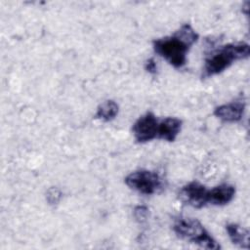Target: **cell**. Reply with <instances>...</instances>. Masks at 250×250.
I'll return each mask as SVG.
<instances>
[{
  "instance_id": "11",
  "label": "cell",
  "mask_w": 250,
  "mask_h": 250,
  "mask_svg": "<svg viewBox=\"0 0 250 250\" xmlns=\"http://www.w3.org/2000/svg\"><path fill=\"white\" fill-rule=\"evenodd\" d=\"M118 109V104L114 101L108 100L99 105L95 117L98 119H102L105 122H108L116 117Z\"/></svg>"
},
{
  "instance_id": "10",
  "label": "cell",
  "mask_w": 250,
  "mask_h": 250,
  "mask_svg": "<svg viewBox=\"0 0 250 250\" xmlns=\"http://www.w3.org/2000/svg\"><path fill=\"white\" fill-rule=\"evenodd\" d=\"M229 237L231 242L240 248L248 249L249 247V231L248 229L238 226L237 224H229L226 226Z\"/></svg>"
},
{
  "instance_id": "12",
  "label": "cell",
  "mask_w": 250,
  "mask_h": 250,
  "mask_svg": "<svg viewBox=\"0 0 250 250\" xmlns=\"http://www.w3.org/2000/svg\"><path fill=\"white\" fill-rule=\"evenodd\" d=\"M62 197V192L57 188H52L47 192V200L50 204H56L60 201Z\"/></svg>"
},
{
  "instance_id": "4",
  "label": "cell",
  "mask_w": 250,
  "mask_h": 250,
  "mask_svg": "<svg viewBox=\"0 0 250 250\" xmlns=\"http://www.w3.org/2000/svg\"><path fill=\"white\" fill-rule=\"evenodd\" d=\"M125 184L142 194L150 195L162 189L163 184L160 176L153 171L141 169L130 173L125 178Z\"/></svg>"
},
{
  "instance_id": "8",
  "label": "cell",
  "mask_w": 250,
  "mask_h": 250,
  "mask_svg": "<svg viewBox=\"0 0 250 250\" xmlns=\"http://www.w3.org/2000/svg\"><path fill=\"white\" fill-rule=\"evenodd\" d=\"M235 194V188L229 184H222L208 189L207 203L212 205H226L232 200Z\"/></svg>"
},
{
  "instance_id": "9",
  "label": "cell",
  "mask_w": 250,
  "mask_h": 250,
  "mask_svg": "<svg viewBox=\"0 0 250 250\" xmlns=\"http://www.w3.org/2000/svg\"><path fill=\"white\" fill-rule=\"evenodd\" d=\"M182 120L176 117H167L158 123L157 138L167 142H174L182 128Z\"/></svg>"
},
{
  "instance_id": "3",
  "label": "cell",
  "mask_w": 250,
  "mask_h": 250,
  "mask_svg": "<svg viewBox=\"0 0 250 250\" xmlns=\"http://www.w3.org/2000/svg\"><path fill=\"white\" fill-rule=\"evenodd\" d=\"M175 233L191 243H194L202 248L219 250L220 244L210 235L203 225L196 219L180 217L175 220L173 225Z\"/></svg>"
},
{
  "instance_id": "7",
  "label": "cell",
  "mask_w": 250,
  "mask_h": 250,
  "mask_svg": "<svg viewBox=\"0 0 250 250\" xmlns=\"http://www.w3.org/2000/svg\"><path fill=\"white\" fill-rule=\"evenodd\" d=\"M245 108V102L242 97L235 101L222 104L215 108L214 115L224 122H238L242 119Z\"/></svg>"
},
{
  "instance_id": "1",
  "label": "cell",
  "mask_w": 250,
  "mask_h": 250,
  "mask_svg": "<svg viewBox=\"0 0 250 250\" xmlns=\"http://www.w3.org/2000/svg\"><path fill=\"white\" fill-rule=\"evenodd\" d=\"M198 39V34L189 23L183 24L172 36L156 39L152 42L156 54L165 59L176 68L187 62V54Z\"/></svg>"
},
{
  "instance_id": "6",
  "label": "cell",
  "mask_w": 250,
  "mask_h": 250,
  "mask_svg": "<svg viewBox=\"0 0 250 250\" xmlns=\"http://www.w3.org/2000/svg\"><path fill=\"white\" fill-rule=\"evenodd\" d=\"M208 189L198 182H190L184 186L180 192L179 197L181 200L194 208H201L207 203Z\"/></svg>"
},
{
  "instance_id": "2",
  "label": "cell",
  "mask_w": 250,
  "mask_h": 250,
  "mask_svg": "<svg viewBox=\"0 0 250 250\" xmlns=\"http://www.w3.org/2000/svg\"><path fill=\"white\" fill-rule=\"evenodd\" d=\"M250 47L246 43H232L219 47L205 59L203 77H210L223 72L235 61L248 58Z\"/></svg>"
},
{
  "instance_id": "5",
  "label": "cell",
  "mask_w": 250,
  "mask_h": 250,
  "mask_svg": "<svg viewBox=\"0 0 250 250\" xmlns=\"http://www.w3.org/2000/svg\"><path fill=\"white\" fill-rule=\"evenodd\" d=\"M158 123L156 116L150 111L142 115L132 127L135 140L138 143H146L157 138Z\"/></svg>"
},
{
  "instance_id": "14",
  "label": "cell",
  "mask_w": 250,
  "mask_h": 250,
  "mask_svg": "<svg viewBox=\"0 0 250 250\" xmlns=\"http://www.w3.org/2000/svg\"><path fill=\"white\" fill-rule=\"evenodd\" d=\"M145 68L147 72L151 73V74H154L156 73V70H157V67H156V63L154 62L153 59H149L146 62V64H145Z\"/></svg>"
},
{
  "instance_id": "13",
  "label": "cell",
  "mask_w": 250,
  "mask_h": 250,
  "mask_svg": "<svg viewBox=\"0 0 250 250\" xmlns=\"http://www.w3.org/2000/svg\"><path fill=\"white\" fill-rule=\"evenodd\" d=\"M148 215V209L146 206H137L134 209V216L139 222H144L146 220Z\"/></svg>"
}]
</instances>
